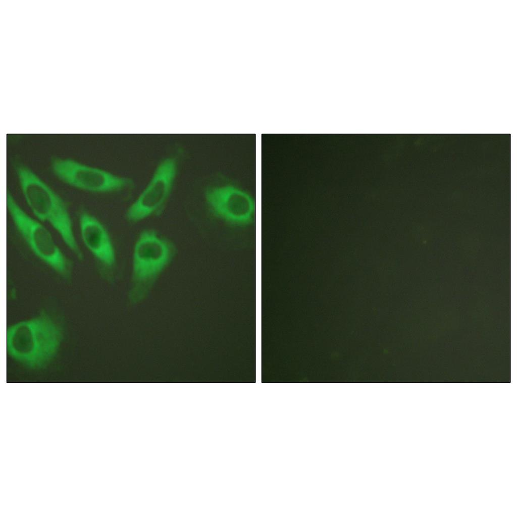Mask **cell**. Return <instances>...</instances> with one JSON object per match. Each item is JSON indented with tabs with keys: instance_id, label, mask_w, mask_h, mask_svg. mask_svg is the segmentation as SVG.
Instances as JSON below:
<instances>
[{
	"instance_id": "1",
	"label": "cell",
	"mask_w": 517,
	"mask_h": 517,
	"mask_svg": "<svg viewBox=\"0 0 517 517\" xmlns=\"http://www.w3.org/2000/svg\"><path fill=\"white\" fill-rule=\"evenodd\" d=\"M7 242L25 262L60 285L74 282L75 259L57 242L45 225L27 213L8 191Z\"/></svg>"
},
{
	"instance_id": "2",
	"label": "cell",
	"mask_w": 517,
	"mask_h": 517,
	"mask_svg": "<svg viewBox=\"0 0 517 517\" xmlns=\"http://www.w3.org/2000/svg\"><path fill=\"white\" fill-rule=\"evenodd\" d=\"M57 305L54 297H46L35 315L8 327L6 351L13 361L30 370H40L56 357L64 337Z\"/></svg>"
},
{
	"instance_id": "3",
	"label": "cell",
	"mask_w": 517,
	"mask_h": 517,
	"mask_svg": "<svg viewBox=\"0 0 517 517\" xmlns=\"http://www.w3.org/2000/svg\"><path fill=\"white\" fill-rule=\"evenodd\" d=\"M14 167L32 216L56 233L75 260L83 262L85 254L68 202L25 165L16 162Z\"/></svg>"
},
{
	"instance_id": "4",
	"label": "cell",
	"mask_w": 517,
	"mask_h": 517,
	"mask_svg": "<svg viewBox=\"0 0 517 517\" xmlns=\"http://www.w3.org/2000/svg\"><path fill=\"white\" fill-rule=\"evenodd\" d=\"M177 253L174 243L152 229L143 230L134 243L128 298L132 303L145 298L151 292Z\"/></svg>"
},
{
	"instance_id": "5",
	"label": "cell",
	"mask_w": 517,
	"mask_h": 517,
	"mask_svg": "<svg viewBox=\"0 0 517 517\" xmlns=\"http://www.w3.org/2000/svg\"><path fill=\"white\" fill-rule=\"evenodd\" d=\"M75 225L80 243L90 258L97 277L107 284L114 283L117 277L118 258L107 226L96 215L83 208L76 214Z\"/></svg>"
},
{
	"instance_id": "6",
	"label": "cell",
	"mask_w": 517,
	"mask_h": 517,
	"mask_svg": "<svg viewBox=\"0 0 517 517\" xmlns=\"http://www.w3.org/2000/svg\"><path fill=\"white\" fill-rule=\"evenodd\" d=\"M50 167L61 181L86 191L109 192L122 189L130 183L126 178L69 158L54 157Z\"/></svg>"
},
{
	"instance_id": "7",
	"label": "cell",
	"mask_w": 517,
	"mask_h": 517,
	"mask_svg": "<svg viewBox=\"0 0 517 517\" xmlns=\"http://www.w3.org/2000/svg\"><path fill=\"white\" fill-rule=\"evenodd\" d=\"M205 199L213 215L229 225L245 227L254 221L253 196L236 184L224 183L211 187L206 192Z\"/></svg>"
},
{
	"instance_id": "8",
	"label": "cell",
	"mask_w": 517,
	"mask_h": 517,
	"mask_svg": "<svg viewBox=\"0 0 517 517\" xmlns=\"http://www.w3.org/2000/svg\"><path fill=\"white\" fill-rule=\"evenodd\" d=\"M176 170V162L172 158L159 165L149 184L128 209L125 217L128 222L136 223L160 214L171 191Z\"/></svg>"
}]
</instances>
